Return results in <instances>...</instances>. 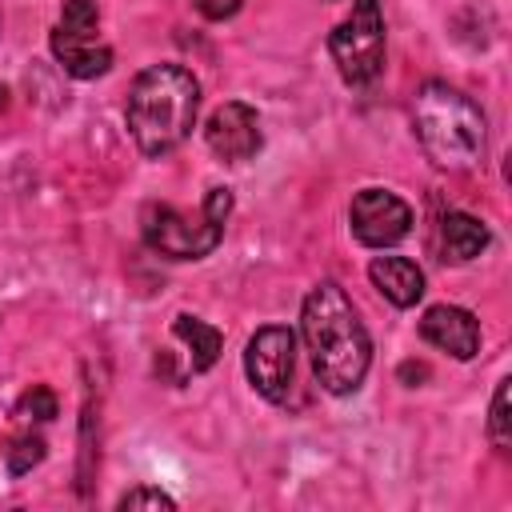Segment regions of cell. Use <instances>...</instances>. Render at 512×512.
Returning a JSON list of instances; mask_svg holds the SVG:
<instances>
[{
    "mask_svg": "<svg viewBox=\"0 0 512 512\" xmlns=\"http://www.w3.org/2000/svg\"><path fill=\"white\" fill-rule=\"evenodd\" d=\"M384 8L380 0H352L328 32V56L348 88H368L384 72Z\"/></svg>",
    "mask_w": 512,
    "mask_h": 512,
    "instance_id": "cell-5",
    "label": "cell"
},
{
    "mask_svg": "<svg viewBox=\"0 0 512 512\" xmlns=\"http://www.w3.org/2000/svg\"><path fill=\"white\" fill-rule=\"evenodd\" d=\"M56 412H60V400H56V392L48 384L24 388L20 400H16V408H12V416L24 420V424H48V420H56Z\"/></svg>",
    "mask_w": 512,
    "mask_h": 512,
    "instance_id": "cell-14",
    "label": "cell"
},
{
    "mask_svg": "<svg viewBox=\"0 0 512 512\" xmlns=\"http://www.w3.org/2000/svg\"><path fill=\"white\" fill-rule=\"evenodd\" d=\"M348 228L364 248H392L412 232V208L388 188H360L348 204Z\"/></svg>",
    "mask_w": 512,
    "mask_h": 512,
    "instance_id": "cell-8",
    "label": "cell"
},
{
    "mask_svg": "<svg viewBox=\"0 0 512 512\" xmlns=\"http://www.w3.org/2000/svg\"><path fill=\"white\" fill-rule=\"evenodd\" d=\"M420 336L424 344L456 356V360H472L480 352V320L460 308V304H432L420 316Z\"/></svg>",
    "mask_w": 512,
    "mask_h": 512,
    "instance_id": "cell-10",
    "label": "cell"
},
{
    "mask_svg": "<svg viewBox=\"0 0 512 512\" xmlns=\"http://www.w3.org/2000/svg\"><path fill=\"white\" fill-rule=\"evenodd\" d=\"M244 376L268 404H284L296 376V332L288 324L256 328L244 344Z\"/></svg>",
    "mask_w": 512,
    "mask_h": 512,
    "instance_id": "cell-7",
    "label": "cell"
},
{
    "mask_svg": "<svg viewBox=\"0 0 512 512\" xmlns=\"http://www.w3.org/2000/svg\"><path fill=\"white\" fill-rule=\"evenodd\" d=\"M116 508H120V512H128V508H176V500H172L168 492H160V488L136 484V488H128V492L116 500Z\"/></svg>",
    "mask_w": 512,
    "mask_h": 512,
    "instance_id": "cell-17",
    "label": "cell"
},
{
    "mask_svg": "<svg viewBox=\"0 0 512 512\" xmlns=\"http://www.w3.org/2000/svg\"><path fill=\"white\" fill-rule=\"evenodd\" d=\"M488 244H492V232H488L484 220H476V216H468V212H444V216H440V252H444V260L468 264V260H476Z\"/></svg>",
    "mask_w": 512,
    "mask_h": 512,
    "instance_id": "cell-12",
    "label": "cell"
},
{
    "mask_svg": "<svg viewBox=\"0 0 512 512\" xmlns=\"http://www.w3.org/2000/svg\"><path fill=\"white\" fill-rule=\"evenodd\" d=\"M412 132L424 156L444 172H468L484 160L488 120L480 104L448 80H424L412 96Z\"/></svg>",
    "mask_w": 512,
    "mask_h": 512,
    "instance_id": "cell-3",
    "label": "cell"
},
{
    "mask_svg": "<svg viewBox=\"0 0 512 512\" xmlns=\"http://www.w3.org/2000/svg\"><path fill=\"white\" fill-rule=\"evenodd\" d=\"M488 440L496 452H508L512 444V416H508V376L496 384L492 404H488Z\"/></svg>",
    "mask_w": 512,
    "mask_h": 512,
    "instance_id": "cell-16",
    "label": "cell"
},
{
    "mask_svg": "<svg viewBox=\"0 0 512 512\" xmlns=\"http://www.w3.org/2000/svg\"><path fill=\"white\" fill-rule=\"evenodd\" d=\"M240 4H244V0H192V8H196L204 20H212V24L232 20V16L240 12Z\"/></svg>",
    "mask_w": 512,
    "mask_h": 512,
    "instance_id": "cell-18",
    "label": "cell"
},
{
    "mask_svg": "<svg viewBox=\"0 0 512 512\" xmlns=\"http://www.w3.org/2000/svg\"><path fill=\"white\" fill-rule=\"evenodd\" d=\"M228 216H232L228 188H208L196 212L152 200L140 208V236L164 260H204L220 248Z\"/></svg>",
    "mask_w": 512,
    "mask_h": 512,
    "instance_id": "cell-4",
    "label": "cell"
},
{
    "mask_svg": "<svg viewBox=\"0 0 512 512\" xmlns=\"http://www.w3.org/2000/svg\"><path fill=\"white\" fill-rule=\"evenodd\" d=\"M172 336H176V340L188 348V372H192V376L208 372V368L220 360V348H224V332H220V328H212L208 320L180 312V316L172 320Z\"/></svg>",
    "mask_w": 512,
    "mask_h": 512,
    "instance_id": "cell-13",
    "label": "cell"
},
{
    "mask_svg": "<svg viewBox=\"0 0 512 512\" xmlns=\"http://www.w3.org/2000/svg\"><path fill=\"white\" fill-rule=\"evenodd\" d=\"M204 144L212 148V156H220L224 164H244L260 152L264 136H260V116L252 104L244 100H224L220 108H212L208 124H204Z\"/></svg>",
    "mask_w": 512,
    "mask_h": 512,
    "instance_id": "cell-9",
    "label": "cell"
},
{
    "mask_svg": "<svg viewBox=\"0 0 512 512\" xmlns=\"http://www.w3.org/2000/svg\"><path fill=\"white\" fill-rule=\"evenodd\" d=\"M368 280L392 308H412L424 300V272L408 256H372Z\"/></svg>",
    "mask_w": 512,
    "mask_h": 512,
    "instance_id": "cell-11",
    "label": "cell"
},
{
    "mask_svg": "<svg viewBox=\"0 0 512 512\" xmlns=\"http://www.w3.org/2000/svg\"><path fill=\"white\" fill-rule=\"evenodd\" d=\"M48 456V444H44V436L40 432H20V436H12V444H8V452H4V464H8V476H24V472H32L40 460Z\"/></svg>",
    "mask_w": 512,
    "mask_h": 512,
    "instance_id": "cell-15",
    "label": "cell"
},
{
    "mask_svg": "<svg viewBox=\"0 0 512 512\" xmlns=\"http://www.w3.org/2000/svg\"><path fill=\"white\" fill-rule=\"evenodd\" d=\"M196 112H200V80L192 76V68L176 60H160L136 72L124 100L128 136L148 160H164L168 152H176L196 128Z\"/></svg>",
    "mask_w": 512,
    "mask_h": 512,
    "instance_id": "cell-2",
    "label": "cell"
},
{
    "mask_svg": "<svg viewBox=\"0 0 512 512\" xmlns=\"http://www.w3.org/2000/svg\"><path fill=\"white\" fill-rule=\"evenodd\" d=\"M300 340L312 360V376L328 396L360 392L372 368V336L336 280H320L300 304Z\"/></svg>",
    "mask_w": 512,
    "mask_h": 512,
    "instance_id": "cell-1",
    "label": "cell"
},
{
    "mask_svg": "<svg viewBox=\"0 0 512 512\" xmlns=\"http://www.w3.org/2000/svg\"><path fill=\"white\" fill-rule=\"evenodd\" d=\"M48 48L72 80L104 76L112 68V48L100 40V4L96 0H64L60 20L48 32Z\"/></svg>",
    "mask_w": 512,
    "mask_h": 512,
    "instance_id": "cell-6",
    "label": "cell"
}]
</instances>
